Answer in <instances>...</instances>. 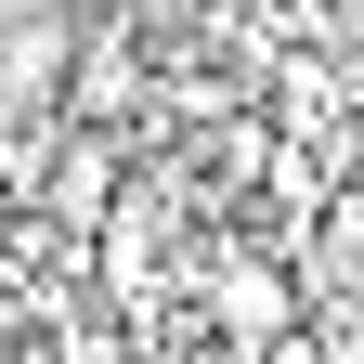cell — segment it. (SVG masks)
Returning a JSON list of instances; mask_svg holds the SVG:
<instances>
[{
	"label": "cell",
	"mask_w": 364,
	"mask_h": 364,
	"mask_svg": "<svg viewBox=\"0 0 364 364\" xmlns=\"http://www.w3.org/2000/svg\"><path fill=\"white\" fill-rule=\"evenodd\" d=\"M299 273H312V299H364V182H338V208L312 221Z\"/></svg>",
	"instance_id": "obj_1"
},
{
	"label": "cell",
	"mask_w": 364,
	"mask_h": 364,
	"mask_svg": "<svg viewBox=\"0 0 364 364\" xmlns=\"http://www.w3.org/2000/svg\"><path fill=\"white\" fill-rule=\"evenodd\" d=\"M273 14H287L299 39H338V26H351V0H273Z\"/></svg>",
	"instance_id": "obj_2"
},
{
	"label": "cell",
	"mask_w": 364,
	"mask_h": 364,
	"mask_svg": "<svg viewBox=\"0 0 364 364\" xmlns=\"http://www.w3.org/2000/svg\"><path fill=\"white\" fill-rule=\"evenodd\" d=\"M196 364H273L260 338H221V326H196Z\"/></svg>",
	"instance_id": "obj_3"
},
{
	"label": "cell",
	"mask_w": 364,
	"mask_h": 364,
	"mask_svg": "<svg viewBox=\"0 0 364 364\" xmlns=\"http://www.w3.org/2000/svg\"><path fill=\"white\" fill-rule=\"evenodd\" d=\"M351 182H364V117H351Z\"/></svg>",
	"instance_id": "obj_4"
},
{
	"label": "cell",
	"mask_w": 364,
	"mask_h": 364,
	"mask_svg": "<svg viewBox=\"0 0 364 364\" xmlns=\"http://www.w3.org/2000/svg\"><path fill=\"white\" fill-rule=\"evenodd\" d=\"M65 14H117V0H65Z\"/></svg>",
	"instance_id": "obj_5"
}]
</instances>
